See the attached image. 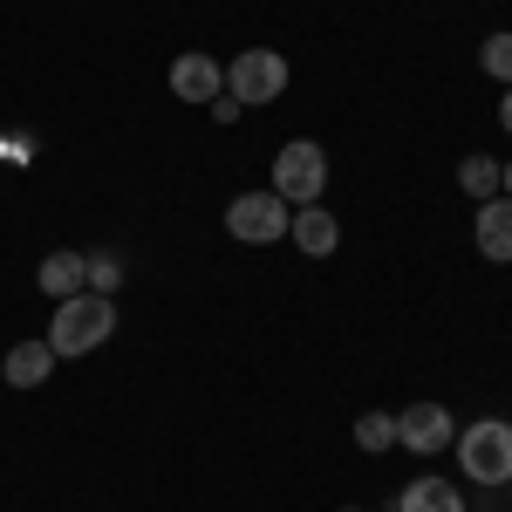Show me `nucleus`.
<instances>
[{
  "label": "nucleus",
  "mask_w": 512,
  "mask_h": 512,
  "mask_svg": "<svg viewBox=\"0 0 512 512\" xmlns=\"http://www.w3.org/2000/svg\"><path fill=\"white\" fill-rule=\"evenodd\" d=\"M110 335H117V301L110 294H69V301H55V321L41 342L55 349V362H76V355H96Z\"/></svg>",
  "instance_id": "1"
},
{
  "label": "nucleus",
  "mask_w": 512,
  "mask_h": 512,
  "mask_svg": "<svg viewBox=\"0 0 512 512\" xmlns=\"http://www.w3.org/2000/svg\"><path fill=\"white\" fill-rule=\"evenodd\" d=\"M451 451H458V472L472 478V485H485V492H506V485H512V424H506V417L458 424Z\"/></svg>",
  "instance_id": "2"
},
{
  "label": "nucleus",
  "mask_w": 512,
  "mask_h": 512,
  "mask_svg": "<svg viewBox=\"0 0 512 512\" xmlns=\"http://www.w3.org/2000/svg\"><path fill=\"white\" fill-rule=\"evenodd\" d=\"M274 198L287 205H321L328 198V151H321L315 137H294V144H280L274 151Z\"/></svg>",
  "instance_id": "3"
},
{
  "label": "nucleus",
  "mask_w": 512,
  "mask_h": 512,
  "mask_svg": "<svg viewBox=\"0 0 512 512\" xmlns=\"http://www.w3.org/2000/svg\"><path fill=\"white\" fill-rule=\"evenodd\" d=\"M287 82H294V69H287L280 48H239L233 62H226V96H239L246 110H260V103L287 96Z\"/></svg>",
  "instance_id": "4"
},
{
  "label": "nucleus",
  "mask_w": 512,
  "mask_h": 512,
  "mask_svg": "<svg viewBox=\"0 0 512 512\" xmlns=\"http://www.w3.org/2000/svg\"><path fill=\"white\" fill-rule=\"evenodd\" d=\"M287 219H294V205L260 185V192H239L226 205V239H239V246H280L287 239Z\"/></svg>",
  "instance_id": "5"
},
{
  "label": "nucleus",
  "mask_w": 512,
  "mask_h": 512,
  "mask_svg": "<svg viewBox=\"0 0 512 512\" xmlns=\"http://www.w3.org/2000/svg\"><path fill=\"white\" fill-rule=\"evenodd\" d=\"M451 437H458V417H451L444 403H410V410H396V451H410V458L451 451Z\"/></svg>",
  "instance_id": "6"
},
{
  "label": "nucleus",
  "mask_w": 512,
  "mask_h": 512,
  "mask_svg": "<svg viewBox=\"0 0 512 512\" xmlns=\"http://www.w3.org/2000/svg\"><path fill=\"white\" fill-rule=\"evenodd\" d=\"M287 246L308 253V260H335V246H342V219H335L328 205H294V219H287Z\"/></svg>",
  "instance_id": "7"
},
{
  "label": "nucleus",
  "mask_w": 512,
  "mask_h": 512,
  "mask_svg": "<svg viewBox=\"0 0 512 512\" xmlns=\"http://www.w3.org/2000/svg\"><path fill=\"white\" fill-rule=\"evenodd\" d=\"M472 246H478V260H492V267H512V198H485L472 212Z\"/></svg>",
  "instance_id": "8"
},
{
  "label": "nucleus",
  "mask_w": 512,
  "mask_h": 512,
  "mask_svg": "<svg viewBox=\"0 0 512 512\" xmlns=\"http://www.w3.org/2000/svg\"><path fill=\"white\" fill-rule=\"evenodd\" d=\"M219 89H226V69H219L212 55L185 48V55L171 62V96H178V103H198V110H205V103H212Z\"/></svg>",
  "instance_id": "9"
},
{
  "label": "nucleus",
  "mask_w": 512,
  "mask_h": 512,
  "mask_svg": "<svg viewBox=\"0 0 512 512\" xmlns=\"http://www.w3.org/2000/svg\"><path fill=\"white\" fill-rule=\"evenodd\" d=\"M35 287L48 294V301L89 294V253H76V246H55V253H48V260L35 267Z\"/></svg>",
  "instance_id": "10"
},
{
  "label": "nucleus",
  "mask_w": 512,
  "mask_h": 512,
  "mask_svg": "<svg viewBox=\"0 0 512 512\" xmlns=\"http://www.w3.org/2000/svg\"><path fill=\"white\" fill-rule=\"evenodd\" d=\"M0 376H7V390H41L55 376V349L48 342H14L0 355Z\"/></svg>",
  "instance_id": "11"
},
{
  "label": "nucleus",
  "mask_w": 512,
  "mask_h": 512,
  "mask_svg": "<svg viewBox=\"0 0 512 512\" xmlns=\"http://www.w3.org/2000/svg\"><path fill=\"white\" fill-rule=\"evenodd\" d=\"M396 512H465V492L451 485V478H410L403 492H396Z\"/></svg>",
  "instance_id": "12"
},
{
  "label": "nucleus",
  "mask_w": 512,
  "mask_h": 512,
  "mask_svg": "<svg viewBox=\"0 0 512 512\" xmlns=\"http://www.w3.org/2000/svg\"><path fill=\"white\" fill-rule=\"evenodd\" d=\"M458 192L472 198V205L499 198V158H492V151H472V158L458 164Z\"/></svg>",
  "instance_id": "13"
},
{
  "label": "nucleus",
  "mask_w": 512,
  "mask_h": 512,
  "mask_svg": "<svg viewBox=\"0 0 512 512\" xmlns=\"http://www.w3.org/2000/svg\"><path fill=\"white\" fill-rule=\"evenodd\" d=\"M355 451H369V458L396 451V410H362L355 417Z\"/></svg>",
  "instance_id": "14"
},
{
  "label": "nucleus",
  "mask_w": 512,
  "mask_h": 512,
  "mask_svg": "<svg viewBox=\"0 0 512 512\" xmlns=\"http://www.w3.org/2000/svg\"><path fill=\"white\" fill-rule=\"evenodd\" d=\"M478 69L499 82V89H512V28H492V35L478 41Z\"/></svg>",
  "instance_id": "15"
},
{
  "label": "nucleus",
  "mask_w": 512,
  "mask_h": 512,
  "mask_svg": "<svg viewBox=\"0 0 512 512\" xmlns=\"http://www.w3.org/2000/svg\"><path fill=\"white\" fill-rule=\"evenodd\" d=\"M117 287H123V260L117 253H89V294H110L117 301Z\"/></svg>",
  "instance_id": "16"
},
{
  "label": "nucleus",
  "mask_w": 512,
  "mask_h": 512,
  "mask_svg": "<svg viewBox=\"0 0 512 512\" xmlns=\"http://www.w3.org/2000/svg\"><path fill=\"white\" fill-rule=\"evenodd\" d=\"M205 110H212V123H219V130H233V123L246 117V103H239V96H226V89H219V96H212Z\"/></svg>",
  "instance_id": "17"
},
{
  "label": "nucleus",
  "mask_w": 512,
  "mask_h": 512,
  "mask_svg": "<svg viewBox=\"0 0 512 512\" xmlns=\"http://www.w3.org/2000/svg\"><path fill=\"white\" fill-rule=\"evenodd\" d=\"M499 130H506V137H512V89H506V96H499Z\"/></svg>",
  "instance_id": "18"
},
{
  "label": "nucleus",
  "mask_w": 512,
  "mask_h": 512,
  "mask_svg": "<svg viewBox=\"0 0 512 512\" xmlns=\"http://www.w3.org/2000/svg\"><path fill=\"white\" fill-rule=\"evenodd\" d=\"M499 192H506V198H512V158H506V164H499Z\"/></svg>",
  "instance_id": "19"
},
{
  "label": "nucleus",
  "mask_w": 512,
  "mask_h": 512,
  "mask_svg": "<svg viewBox=\"0 0 512 512\" xmlns=\"http://www.w3.org/2000/svg\"><path fill=\"white\" fill-rule=\"evenodd\" d=\"M342 512H362V506H342Z\"/></svg>",
  "instance_id": "20"
},
{
  "label": "nucleus",
  "mask_w": 512,
  "mask_h": 512,
  "mask_svg": "<svg viewBox=\"0 0 512 512\" xmlns=\"http://www.w3.org/2000/svg\"><path fill=\"white\" fill-rule=\"evenodd\" d=\"M506 492H512V485H506Z\"/></svg>",
  "instance_id": "21"
}]
</instances>
